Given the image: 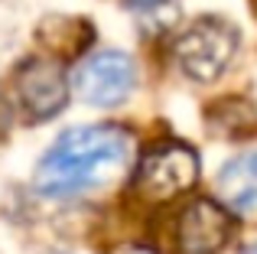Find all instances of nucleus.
Segmentation results:
<instances>
[{"label": "nucleus", "mask_w": 257, "mask_h": 254, "mask_svg": "<svg viewBox=\"0 0 257 254\" xmlns=\"http://www.w3.org/2000/svg\"><path fill=\"white\" fill-rule=\"evenodd\" d=\"M131 10H140V13H147V10H157V7H163L166 0H124Z\"/></svg>", "instance_id": "6e6552de"}, {"label": "nucleus", "mask_w": 257, "mask_h": 254, "mask_svg": "<svg viewBox=\"0 0 257 254\" xmlns=\"http://www.w3.org/2000/svg\"><path fill=\"white\" fill-rule=\"evenodd\" d=\"M251 10H254V17H257V0H251Z\"/></svg>", "instance_id": "9d476101"}, {"label": "nucleus", "mask_w": 257, "mask_h": 254, "mask_svg": "<svg viewBox=\"0 0 257 254\" xmlns=\"http://www.w3.org/2000/svg\"><path fill=\"white\" fill-rule=\"evenodd\" d=\"M234 49H238L234 26L225 23V20H215V17L195 20L173 46L179 69L192 82H215L228 69V62L234 59Z\"/></svg>", "instance_id": "7ed1b4c3"}, {"label": "nucleus", "mask_w": 257, "mask_h": 254, "mask_svg": "<svg viewBox=\"0 0 257 254\" xmlns=\"http://www.w3.org/2000/svg\"><path fill=\"white\" fill-rule=\"evenodd\" d=\"M218 196L228 212L257 218V153H241L221 166Z\"/></svg>", "instance_id": "0eeeda50"}, {"label": "nucleus", "mask_w": 257, "mask_h": 254, "mask_svg": "<svg viewBox=\"0 0 257 254\" xmlns=\"http://www.w3.org/2000/svg\"><path fill=\"white\" fill-rule=\"evenodd\" d=\"M199 179V157L192 147L166 140L157 144L140 157L137 173H134V189L147 202H170L192 189Z\"/></svg>", "instance_id": "f03ea898"}, {"label": "nucleus", "mask_w": 257, "mask_h": 254, "mask_svg": "<svg viewBox=\"0 0 257 254\" xmlns=\"http://www.w3.org/2000/svg\"><path fill=\"white\" fill-rule=\"evenodd\" d=\"M231 238V215L212 199H195L182 209L176 225L179 254H218Z\"/></svg>", "instance_id": "39448f33"}, {"label": "nucleus", "mask_w": 257, "mask_h": 254, "mask_svg": "<svg viewBox=\"0 0 257 254\" xmlns=\"http://www.w3.org/2000/svg\"><path fill=\"white\" fill-rule=\"evenodd\" d=\"M137 85V65L127 52H94L72 72V91L91 108H114L127 101Z\"/></svg>", "instance_id": "20e7f679"}, {"label": "nucleus", "mask_w": 257, "mask_h": 254, "mask_svg": "<svg viewBox=\"0 0 257 254\" xmlns=\"http://www.w3.org/2000/svg\"><path fill=\"white\" fill-rule=\"evenodd\" d=\"M244 254H257V241H254V244H251V248H247Z\"/></svg>", "instance_id": "1a4fd4ad"}, {"label": "nucleus", "mask_w": 257, "mask_h": 254, "mask_svg": "<svg viewBox=\"0 0 257 254\" xmlns=\"http://www.w3.org/2000/svg\"><path fill=\"white\" fill-rule=\"evenodd\" d=\"M17 95L23 101V111L33 121L59 114L69 98V82L62 75V65L56 59H33L17 75Z\"/></svg>", "instance_id": "423d86ee"}, {"label": "nucleus", "mask_w": 257, "mask_h": 254, "mask_svg": "<svg viewBox=\"0 0 257 254\" xmlns=\"http://www.w3.org/2000/svg\"><path fill=\"white\" fill-rule=\"evenodd\" d=\"M134 160V140L120 127H69L39 160L33 186L46 199H72L124 176Z\"/></svg>", "instance_id": "f257e3e1"}]
</instances>
